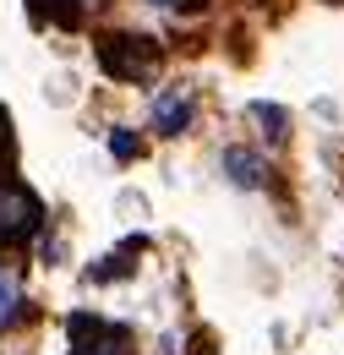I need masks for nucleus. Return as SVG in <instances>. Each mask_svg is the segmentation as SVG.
Returning <instances> with one entry per match:
<instances>
[{"label": "nucleus", "mask_w": 344, "mask_h": 355, "mask_svg": "<svg viewBox=\"0 0 344 355\" xmlns=\"http://www.w3.org/2000/svg\"><path fill=\"white\" fill-rule=\"evenodd\" d=\"M39 197L17 180H0V246H28L39 230Z\"/></svg>", "instance_id": "nucleus-1"}, {"label": "nucleus", "mask_w": 344, "mask_h": 355, "mask_svg": "<svg viewBox=\"0 0 344 355\" xmlns=\"http://www.w3.org/2000/svg\"><path fill=\"white\" fill-rule=\"evenodd\" d=\"M98 60H104V71H110V77L142 83V77H148V66L159 60V44H153V39H137V33H110L104 49H98Z\"/></svg>", "instance_id": "nucleus-2"}, {"label": "nucleus", "mask_w": 344, "mask_h": 355, "mask_svg": "<svg viewBox=\"0 0 344 355\" xmlns=\"http://www.w3.org/2000/svg\"><path fill=\"white\" fill-rule=\"evenodd\" d=\"M66 328H71V355H137L131 350V334L121 322H104V317L77 311Z\"/></svg>", "instance_id": "nucleus-3"}, {"label": "nucleus", "mask_w": 344, "mask_h": 355, "mask_svg": "<svg viewBox=\"0 0 344 355\" xmlns=\"http://www.w3.org/2000/svg\"><path fill=\"white\" fill-rule=\"evenodd\" d=\"M186 121H191V93L186 88H164L159 98H153V126H159L164 137H180Z\"/></svg>", "instance_id": "nucleus-4"}, {"label": "nucleus", "mask_w": 344, "mask_h": 355, "mask_svg": "<svg viewBox=\"0 0 344 355\" xmlns=\"http://www.w3.org/2000/svg\"><path fill=\"white\" fill-rule=\"evenodd\" d=\"M224 170H230L235 186H262V159L246 153V148H230V153H224Z\"/></svg>", "instance_id": "nucleus-5"}, {"label": "nucleus", "mask_w": 344, "mask_h": 355, "mask_svg": "<svg viewBox=\"0 0 344 355\" xmlns=\"http://www.w3.org/2000/svg\"><path fill=\"white\" fill-rule=\"evenodd\" d=\"M252 115H257L262 126H268V137H284V115H279L273 104H252Z\"/></svg>", "instance_id": "nucleus-6"}, {"label": "nucleus", "mask_w": 344, "mask_h": 355, "mask_svg": "<svg viewBox=\"0 0 344 355\" xmlns=\"http://www.w3.org/2000/svg\"><path fill=\"white\" fill-rule=\"evenodd\" d=\"M17 317V290H11V279L0 273V322H11Z\"/></svg>", "instance_id": "nucleus-7"}, {"label": "nucleus", "mask_w": 344, "mask_h": 355, "mask_svg": "<svg viewBox=\"0 0 344 355\" xmlns=\"http://www.w3.org/2000/svg\"><path fill=\"white\" fill-rule=\"evenodd\" d=\"M110 148H115L121 159H131V153H137V142H131V137H110Z\"/></svg>", "instance_id": "nucleus-8"}, {"label": "nucleus", "mask_w": 344, "mask_h": 355, "mask_svg": "<svg viewBox=\"0 0 344 355\" xmlns=\"http://www.w3.org/2000/svg\"><path fill=\"white\" fill-rule=\"evenodd\" d=\"M148 6H175V0H148Z\"/></svg>", "instance_id": "nucleus-9"}]
</instances>
